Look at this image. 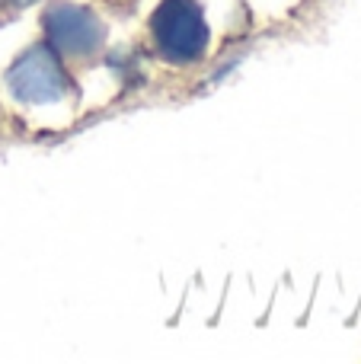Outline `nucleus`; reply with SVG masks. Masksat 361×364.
<instances>
[{
	"label": "nucleus",
	"instance_id": "obj_1",
	"mask_svg": "<svg viewBox=\"0 0 361 364\" xmlns=\"http://www.w3.org/2000/svg\"><path fill=\"white\" fill-rule=\"evenodd\" d=\"M151 36L170 61H195L208 48V23L195 0H163L151 16Z\"/></svg>",
	"mask_w": 361,
	"mask_h": 364
},
{
	"label": "nucleus",
	"instance_id": "obj_2",
	"mask_svg": "<svg viewBox=\"0 0 361 364\" xmlns=\"http://www.w3.org/2000/svg\"><path fill=\"white\" fill-rule=\"evenodd\" d=\"M45 36L58 55L87 61L106 45V26L93 10L61 0V4H51L45 13Z\"/></svg>",
	"mask_w": 361,
	"mask_h": 364
},
{
	"label": "nucleus",
	"instance_id": "obj_3",
	"mask_svg": "<svg viewBox=\"0 0 361 364\" xmlns=\"http://www.w3.org/2000/svg\"><path fill=\"white\" fill-rule=\"evenodd\" d=\"M6 87L23 102H55L70 90V80L61 61L55 58V48L36 45L13 61L10 74H6Z\"/></svg>",
	"mask_w": 361,
	"mask_h": 364
},
{
	"label": "nucleus",
	"instance_id": "obj_4",
	"mask_svg": "<svg viewBox=\"0 0 361 364\" xmlns=\"http://www.w3.org/2000/svg\"><path fill=\"white\" fill-rule=\"evenodd\" d=\"M29 4H36V0H0V13H16Z\"/></svg>",
	"mask_w": 361,
	"mask_h": 364
}]
</instances>
